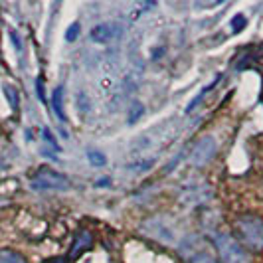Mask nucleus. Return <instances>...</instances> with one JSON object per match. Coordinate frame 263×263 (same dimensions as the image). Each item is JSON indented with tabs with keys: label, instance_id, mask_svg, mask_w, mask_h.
Here are the masks:
<instances>
[{
	"label": "nucleus",
	"instance_id": "1",
	"mask_svg": "<svg viewBox=\"0 0 263 263\" xmlns=\"http://www.w3.org/2000/svg\"><path fill=\"white\" fill-rule=\"evenodd\" d=\"M237 232L243 239V243L251 250H263V220L259 216L246 214L237 220Z\"/></svg>",
	"mask_w": 263,
	"mask_h": 263
},
{
	"label": "nucleus",
	"instance_id": "2",
	"mask_svg": "<svg viewBox=\"0 0 263 263\" xmlns=\"http://www.w3.org/2000/svg\"><path fill=\"white\" fill-rule=\"evenodd\" d=\"M214 246L220 253V259L224 263H250L248 251L241 248V243L236 237L228 234H216L214 236Z\"/></svg>",
	"mask_w": 263,
	"mask_h": 263
},
{
	"label": "nucleus",
	"instance_id": "3",
	"mask_svg": "<svg viewBox=\"0 0 263 263\" xmlns=\"http://www.w3.org/2000/svg\"><path fill=\"white\" fill-rule=\"evenodd\" d=\"M32 188L34 190H67L69 188V178H67L66 174H62V172L44 166L34 176Z\"/></svg>",
	"mask_w": 263,
	"mask_h": 263
},
{
	"label": "nucleus",
	"instance_id": "4",
	"mask_svg": "<svg viewBox=\"0 0 263 263\" xmlns=\"http://www.w3.org/2000/svg\"><path fill=\"white\" fill-rule=\"evenodd\" d=\"M216 155V141H214V137H204L202 141H198V145L194 146V151H192V164L194 166H204V164H208L212 158Z\"/></svg>",
	"mask_w": 263,
	"mask_h": 263
},
{
	"label": "nucleus",
	"instance_id": "5",
	"mask_svg": "<svg viewBox=\"0 0 263 263\" xmlns=\"http://www.w3.org/2000/svg\"><path fill=\"white\" fill-rule=\"evenodd\" d=\"M91 243H93V236L89 234V232H79L78 234V237L73 239V246H71V250H69V257H79L81 253L85 250H89L91 248Z\"/></svg>",
	"mask_w": 263,
	"mask_h": 263
},
{
	"label": "nucleus",
	"instance_id": "6",
	"mask_svg": "<svg viewBox=\"0 0 263 263\" xmlns=\"http://www.w3.org/2000/svg\"><path fill=\"white\" fill-rule=\"evenodd\" d=\"M117 30H119V26H115V24H101V26L93 28L91 38L95 40V42H109L111 38L117 36Z\"/></svg>",
	"mask_w": 263,
	"mask_h": 263
},
{
	"label": "nucleus",
	"instance_id": "7",
	"mask_svg": "<svg viewBox=\"0 0 263 263\" xmlns=\"http://www.w3.org/2000/svg\"><path fill=\"white\" fill-rule=\"evenodd\" d=\"M52 103H53V111H55V115L64 121V119H66V113H64V89H62V87H58V89L53 91Z\"/></svg>",
	"mask_w": 263,
	"mask_h": 263
},
{
	"label": "nucleus",
	"instance_id": "8",
	"mask_svg": "<svg viewBox=\"0 0 263 263\" xmlns=\"http://www.w3.org/2000/svg\"><path fill=\"white\" fill-rule=\"evenodd\" d=\"M0 263H26V259L14 251H0Z\"/></svg>",
	"mask_w": 263,
	"mask_h": 263
},
{
	"label": "nucleus",
	"instance_id": "9",
	"mask_svg": "<svg viewBox=\"0 0 263 263\" xmlns=\"http://www.w3.org/2000/svg\"><path fill=\"white\" fill-rule=\"evenodd\" d=\"M186 263H216V259H214V257H210L208 253H204V251H196V253L188 255Z\"/></svg>",
	"mask_w": 263,
	"mask_h": 263
},
{
	"label": "nucleus",
	"instance_id": "10",
	"mask_svg": "<svg viewBox=\"0 0 263 263\" xmlns=\"http://www.w3.org/2000/svg\"><path fill=\"white\" fill-rule=\"evenodd\" d=\"M87 158L91 160L95 166H103L107 162L105 155H101V153H97V151H89V153H87Z\"/></svg>",
	"mask_w": 263,
	"mask_h": 263
},
{
	"label": "nucleus",
	"instance_id": "11",
	"mask_svg": "<svg viewBox=\"0 0 263 263\" xmlns=\"http://www.w3.org/2000/svg\"><path fill=\"white\" fill-rule=\"evenodd\" d=\"M243 26H246V18H243V16H236V18H234V22H232V28H234L236 32H239Z\"/></svg>",
	"mask_w": 263,
	"mask_h": 263
},
{
	"label": "nucleus",
	"instance_id": "12",
	"mask_svg": "<svg viewBox=\"0 0 263 263\" xmlns=\"http://www.w3.org/2000/svg\"><path fill=\"white\" fill-rule=\"evenodd\" d=\"M79 34V24H73V26H69V30H67V42H71V40H76Z\"/></svg>",
	"mask_w": 263,
	"mask_h": 263
},
{
	"label": "nucleus",
	"instance_id": "13",
	"mask_svg": "<svg viewBox=\"0 0 263 263\" xmlns=\"http://www.w3.org/2000/svg\"><path fill=\"white\" fill-rule=\"evenodd\" d=\"M4 89H6V91L10 93V95H8V99L12 101V107H16V91H14L12 87H4Z\"/></svg>",
	"mask_w": 263,
	"mask_h": 263
},
{
	"label": "nucleus",
	"instance_id": "14",
	"mask_svg": "<svg viewBox=\"0 0 263 263\" xmlns=\"http://www.w3.org/2000/svg\"><path fill=\"white\" fill-rule=\"evenodd\" d=\"M44 263H66V259L64 257H52V259H48V261Z\"/></svg>",
	"mask_w": 263,
	"mask_h": 263
}]
</instances>
